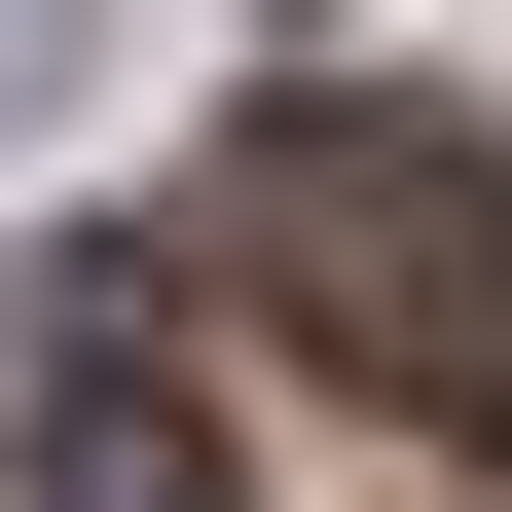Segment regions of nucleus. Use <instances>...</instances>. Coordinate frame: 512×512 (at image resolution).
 Listing matches in <instances>:
<instances>
[{"label": "nucleus", "instance_id": "nucleus-1", "mask_svg": "<svg viewBox=\"0 0 512 512\" xmlns=\"http://www.w3.org/2000/svg\"><path fill=\"white\" fill-rule=\"evenodd\" d=\"M256 293H293L403 439H512V147L476 110H366V74L256 110Z\"/></svg>", "mask_w": 512, "mask_h": 512}, {"label": "nucleus", "instance_id": "nucleus-2", "mask_svg": "<svg viewBox=\"0 0 512 512\" xmlns=\"http://www.w3.org/2000/svg\"><path fill=\"white\" fill-rule=\"evenodd\" d=\"M37 512H220V439L110 366V256H74V366H37Z\"/></svg>", "mask_w": 512, "mask_h": 512}]
</instances>
